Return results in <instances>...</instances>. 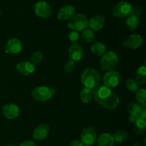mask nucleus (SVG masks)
Instances as JSON below:
<instances>
[{
    "label": "nucleus",
    "instance_id": "obj_16",
    "mask_svg": "<svg viewBox=\"0 0 146 146\" xmlns=\"http://www.w3.org/2000/svg\"><path fill=\"white\" fill-rule=\"evenodd\" d=\"M105 24V18L102 15L93 16L90 19H88V27L93 31H98L102 29Z\"/></svg>",
    "mask_w": 146,
    "mask_h": 146
},
{
    "label": "nucleus",
    "instance_id": "obj_20",
    "mask_svg": "<svg viewBox=\"0 0 146 146\" xmlns=\"http://www.w3.org/2000/svg\"><path fill=\"white\" fill-rule=\"evenodd\" d=\"M91 52L98 56H103L107 51L106 46L101 42H96L91 46Z\"/></svg>",
    "mask_w": 146,
    "mask_h": 146
},
{
    "label": "nucleus",
    "instance_id": "obj_19",
    "mask_svg": "<svg viewBox=\"0 0 146 146\" xmlns=\"http://www.w3.org/2000/svg\"><path fill=\"white\" fill-rule=\"evenodd\" d=\"M135 81L139 86H143L146 83V66H141L136 71Z\"/></svg>",
    "mask_w": 146,
    "mask_h": 146
},
{
    "label": "nucleus",
    "instance_id": "obj_36",
    "mask_svg": "<svg viewBox=\"0 0 146 146\" xmlns=\"http://www.w3.org/2000/svg\"><path fill=\"white\" fill-rule=\"evenodd\" d=\"M69 146H84L83 143H81V141H78V140H76V141H74L73 142H71L70 143Z\"/></svg>",
    "mask_w": 146,
    "mask_h": 146
},
{
    "label": "nucleus",
    "instance_id": "obj_24",
    "mask_svg": "<svg viewBox=\"0 0 146 146\" xmlns=\"http://www.w3.org/2000/svg\"><path fill=\"white\" fill-rule=\"evenodd\" d=\"M135 98L139 105L146 108V90L145 88L138 89L135 92Z\"/></svg>",
    "mask_w": 146,
    "mask_h": 146
},
{
    "label": "nucleus",
    "instance_id": "obj_35",
    "mask_svg": "<svg viewBox=\"0 0 146 146\" xmlns=\"http://www.w3.org/2000/svg\"><path fill=\"white\" fill-rule=\"evenodd\" d=\"M138 116L141 119H145L146 118V108H142V109L140 111Z\"/></svg>",
    "mask_w": 146,
    "mask_h": 146
},
{
    "label": "nucleus",
    "instance_id": "obj_27",
    "mask_svg": "<svg viewBox=\"0 0 146 146\" xmlns=\"http://www.w3.org/2000/svg\"><path fill=\"white\" fill-rule=\"evenodd\" d=\"M142 108H144V107H142L141 105H139L138 104H136V103L131 102L128 105L127 109H128V113L130 114H133V115H138V114H139L140 111L142 109Z\"/></svg>",
    "mask_w": 146,
    "mask_h": 146
},
{
    "label": "nucleus",
    "instance_id": "obj_10",
    "mask_svg": "<svg viewBox=\"0 0 146 146\" xmlns=\"http://www.w3.org/2000/svg\"><path fill=\"white\" fill-rule=\"evenodd\" d=\"M143 44V38L138 34H133L127 36L123 41V46L131 49H136L141 46Z\"/></svg>",
    "mask_w": 146,
    "mask_h": 146
},
{
    "label": "nucleus",
    "instance_id": "obj_1",
    "mask_svg": "<svg viewBox=\"0 0 146 146\" xmlns=\"http://www.w3.org/2000/svg\"><path fill=\"white\" fill-rule=\"evenodd\" d=\"M93 98L97 104L108 110L115 109L120 102L118 95L104 85L93 89Z\"/></svg>",
    "mask_w": 146,
    "mask_h": 146
},
{
    "label": "nucleus",
    "instance_id": "obj_32",
    "mask_svg": "<svg viewBox=\"0 0 146 146\" xmlns=\"http://www.w3.org/2000/svg\"><path fill=\"white\" fill-rule=\"evenodd\" d=\"M143 13V9L139 6H135L132 7V14L136 16V17H140Z\"/></svg>",
    "mask_w": 146,
    "mask_h": 146
},
{
    "label": "nucleus",
    "instance_id": "obj_13",
    "mask_svg": "<svg viewBox=\"0 0 146 146\" xmlns=\"http://www.w3.org/2000/svg\"><path fill=\"white\" fill-rule=\"evenodd\" d=\"M84 51L82 47L77 42L72 43L68 48V56L70 59L74 61H78L82 58Z\"/></svg>",
    "mask_w": 146,
    "mask_h": 146
},
{
    "label": "nucleus",
    "instance_id": "obj_7",
    "mask_svg": "<svg viewBox=\"0 0 146 146\" xmlns=\"http://www.w3.org/2000/svg\"><path fill=\"white\" fill-rule=\"evenodd\" d=\"M98 136L95 128L88 126L84 128L81 134V141L84 145H93L96 142Z\"/></svg>",
    "mask_w": 146,
    "mask_h": 146
},
{
    "label": "nucleus",
    "instance_id": "obj_6",
    "mask_svg": "<svg viewBox=\"0 0 146 146\" xmlns=\"http://www.w3.org/2000/svg\"><path fill=\"white\" fill-rule=\"evenodd\" d=\"M51 89L47 86H37L31 91V96L35 101L44 102L48 101L52 96Z\"/></svg>",
    "mask_w": 146,
    "mask_h": 146
},
{
    "label": "nucleus",
    "instance_id": "obj_3",
    "mask_svg": "<svg viewBox=\"0 0 146 146\" xmlns=\"http://www.w3.org/2000/svg\"><path fill=\"white\" fill-rule=\"evenodd\" d=\"M68 27L71 30L77 32L83 31L88 27V19L84 14H76L69 19Z\"/></svg>",
    "mask_w": 146,
    "mask_h": 146
},
{
    "label": "nucleus",
    "instance_id": "obj_31",
    "mask_svg": "<svg viewBox=\"0 0 146 146\" xmlns=\"http://www.w3.org/2000/svg\"><path fill=\"white\" fill-rule=\"evenodd\" d=\"M79 38V34L75 31H71L68 34V39L73 43H76Z\"/></svg>",
    "mask_w": 146,
    "mask_h": 146
},
{
    "label": "nucleus",
    "instance_id": "obj_34",
    "mask_svg": "<svg viewBox=\"0 0 146 146\" xmlns=\"http://www.w3.org/2000/svg\"><path fill=\"white\" fill-rule=\"evenodd\" d=\"M19 146H36V143L31 141H25L20 144Z\"/></svg>",
    "mask_w": 146,
    "mask_h": 146
},
{
    "label": "nucleus",
    "instance_id": "obj_37",
    "mask_svg": "<svg viewBox=\"0 0 146 146\" xmlns=\"http://www.w3.org/2000/svg\"><path fill=\"white\" fill-rule=\"evenodd\" d=\"M133 146H142V145H141V144L139 143H136L133 144Z\"/></svg>",
    "mask_w": 146,
    "mask_h": 146
},
{
    "label": "nucleus",
    "instance_id": "obj_4",
    "mask_svg": "<svg viewBox=\"0 0 146 146\" xmlns=\"http://www.w3.org/2000/svg\"><path fill=\"white\" fill-rule=\"evenodd\" d=\"M118 62V57L114 51H106L103 56H101L100 65L104 71H109L113 69Z\"/></svg>",
    "mask_w": 146,
    "mask_h": 146
},
{
    "label": "nucleus",
    "instance_id": "obj_38",
    "mask_svg": "<svg viewBox=\"0 0 146 146\" xmlns=\"http://www.w3.org/2000/svg\"><path fill=\"white\" fill-rule=\"evenodd\" d=\"M7 146H16V145H7Z\"/></svg>",
    "mask_w": 146,
    "mask_h": 146
},
{
    "label": "nucleus",
    "instance_id": "obj_12",
    "mask_svg": "<svg viewBox=\"0 0 146 146\" xmlns=\"http://www.w3.org/2000/svg\"><path fill=\"white\" fill-rule=\"evenodd\" d=\"M2 113L6 118L14 120L19 115V108L14 104H7L3 106Z\"/></svg>",
    "mask_w": 146,
    "mask_h": 146
},
{
    "label": "nucleus",
    "instance_id": "obj_2",
    "mask_svg": "<svg viewBox=\"0 0 146 146\" xmlns=\"http://www.w3.org/2000/svg\"><path fill=\"white\" fill-rule=\"evenodd\" d=\"M81 84L84 88L92 90L100 85L101 81V74L98 71L92 67L85 68L81 74Z\"/></svg>",
    "mask_w": 146,
    "mask_h": 146
},
{
    "label": "nucleus",
    "instance_id": "obj_11",
    "mask_svg": "<svg viewBox=\"0 0 146 146\" xmlns=\"http://www.w3.org/2000/svg\"><path fill=\"white\" fill-rule=\"evenodd\" d=\"M22 49V43L17 38H10L4 47V51L7 54H17Z\"/></svg>",
    "mask_w": 146,
    "mask_h": 146
},
{
    "label": "nucleus",
    "instance_id": "obj_14",
    "mask_svg": "<svg viewBox=\"0 0 146 146\" xmlns=\"http://www.w3.org/2000/svg\"><path fill=\"white\" fill-rule=\"evenodd\" d=\"M17 71L23 76H29L35 71V65L29 61L18 63L16 66Z\"/></svg>",
    "mask_w": 146,
    "mask_h": 146
},
{
    "label": "nucleus",
    "instance_id": "obj_21",
    "mask_svg": "<svg viewBox=\"0 0 146 146\" xmlns=\"http://www.w3.org/2000/svg\"><path fill=\"white\" fill-rule=\"evenodd\" d=\"M138 24H139V18L138 17L131 14L129 17H127L125 25L128 29L135 30V29H137Z\"/></svg>",
    "mask_w": 146,
    "mask_h": 146
},
{
    "label": "nucleus",
    "instance_id": "obj_25",
    "mask_svg": "<svg viewBox=\"0 0 146 146\" xmlns=\"http://www.w3.org/2000/svg\"><path fill=\"white\" fill-rule=\"evenodd\" d=\"M113 137L114 141L118 143H121L123 142H125L128 138V133L125 131L123 130H120L115 132L114 135H113Z\"/></svg>",
    "mask_w": 146,
    "mask_h": 146
},
{
    "label": "nucleus",
    "instance_id": "obj_8",
    "mask_svg": "<svg viewBox=\"0 0 146 146\" xmlns=\"http://www.w3.org/2000/svg\"><path fill=\"white\" fill-rule=\"evenodd\" d=\"M120 80H121V76L119 72L111 70L106 72V74L104 75L103 78V82L104 84V86L109 88H113L118 86L120 83Z\"/></svg>",
    "mask_w": 146,
    "mask_h": 146
},
{
    "label": "nucleus",
    "instance_id": "obj_18",
    "mask_svg": "<svg viewBox=\"0 0 146 146\" xmlns=\"http://www.w3.org/2000/svg\"><path fill=\"white\" fill-rule=\"evenodd\" d=\"M97 146H113L114 141L113 137L108 133H104L97 138Z\"/></svg>",
    "mask_w": 146,
    "mask_h": 146
},
{
    "label": "nucleus",
    "instance_id": "obj_33",
    "mask_svg": "<svg viewBox=\"0 0 146 146\" xmlns=\"http://www.w3.org/2000/svg\"><path fill=\"white\" fill-rule=\"evenodd\" d=\"M138 119H140L139 116L138 115H133V114H130V116L128 118V121H129L130 123H131L135 124L136 123V121H138Z\"/></svg>",
    "mask_w": 146,
    "mask_h": 146
},
{
    "label": "nucleus",
    "instance_id": "obj_29",
    "mask_svg": "<svg viewBox=\"0 0 146 146\" xmlns=\"http://www.w3.org/2000/svg\"><path fill=\"white\" fill-rule=\"evenodd\" d=\"M43 54L41 51H35L31 56V62L34 64H38L42 61Z\"/></svg>",
    "mask_w": 146,
    "mask_h": 146
},
{
    "label": "nucleus",
    "instance_id": "obj_28",
    "mask_svg": "<svg viewBox=\"0 0 146 146\" xmlns=\"http://www.w3.org/2000/svg\"><path fill=\"white\" fill-rule=\"evenodd\" d=\"M125 85H126V88L131 92H136L139 87V85L137 84L135 80L132 78H129L126 80Z\"/></svg>",
    "mask_w": 146,
    "mask_h": 146
},
{
    "label": "nucleus",
    "instance_id": "obj_26",
    "mask_svg": "<svg viewBox=\"0 0 146 146\" xmlns=\"http://www.w3.org/2000/svg\"><path fill=\"white\" fill-rule=\"evenodd\" d=\"M81 37L87 43L93 42L95 39V35L94 34V31L90 29L89 28L83 30L82 33H81Z\"/></svg>",
    "mask_w": 146,
    "mask_h": 146
},
{
    "label": "nucleus",
    "instance_id": "obj_23",
    "mask_svg": "<svg viewBox=\"0 0 146 146\" xmlns=\"http://www.w3.org/2000/svg\"><path fill=\"white\" fill-rule=\"evenodd\" d=\"M146 129V121L145 119H138L135 123L134 126V133L137 135H142Z\"/></svg>",
    "mask_w": 146,
    "mask_h": 146
},
{
    "label": "nucleus",
    "instance_id": "obj_39",
    "mask_svg": "<svg viewBox=\"0 0 146 146\" xmlns=\"http://www.w3.org/2000/svg\"><path fill=\"white\" fill-rule=\"evenodd\" d=\"M84 146H93V145H84Z\"/></svg>",
    "mask_w": 146,
    "mask_h": 146
},
{
    "label": "nucleus",
    "instance_id": "obj_30",
    "mask_svg": "<svg viewBox=\"0 0 146 146\" xmlns=\"http://www.w3.org/2000/svg\"><path fill=\"white\" fill-rule=\"evenodd\" d=\"M76 68V62L72 61V60L69 59L67 61V62L65 64L64 66V71L66 73H71Z\"/></svg>",
    "mask_w": 146,
    "mask_h": 146
},
{
    "label": "nucleus",
    "instance_id": "obj_17",
    "mask_svg": "<svg viewBox=\"0 0 146 146\" xmlns=\"http://www.w3.org/2000/svg\"><path fill=\"white\" fill-rule=\"evenodd\" d=\"M75 11V8L72 5H66L58 11V14H57V18L61 21L70 19L74 15Z\"/></svg>",
    "mask_w": 146,
    "mask_h": 146
},
{
    "label": "nucleus",
    "instance_id": "obj_15",
    "mask_svg": "<svg viewBox=\"0 0 146 146\" xmlns=\"http://www.w3.org/2000/svg\"><path fill=\"white\" fill-rule=\"evenodd\" d=\"M50 131V127L48 124L42 123L36 127L33 132V138L36 141H43L48 136Z\"/></svg>",
    "mask_w": 146,
    "mask_h": 146
},
{
    "label": "nucleus",
    "instance_id": "obj_22",
    "mask_svg": "<svg viewBox=\"0 0 146 146\" xmlns=\"http://www.w3.org/2000/svg\"><path fill=\"white\" fill-rule=\"evenodd\" d=\"M80 98L84 104H88L93 99V91L87 88H84L80 93Z\"/></svg>",
    "mask_w": 146,
    "mask_h": 146
},
{
    "label": "nucleus",
    "instance_id": "obj_9",
    "mask_svg": "<svg viewBox=\"0 0 146 146\" xmlns=\"http://www.w3.org/2000/svg\"><path fill=\"white\" fill-rule=\"evenodd\" d=\"M34 11L38 17L41 18H48L52 14L51 6L44 1H39L36 3L34 6Z\"/></svg>",
    "mask_w": 146,
    "mask_h": 146
},
{
    "label": "nucleus",
    "instance_id": "obj_5",
    "mask_svg": "<svg viewBox=\"0 0 146 146\" xmlns=\"http://www.w3.org/2000/svg\"><path fill=\"white\" fill-rule=\"evenodd\" d=\"M111 14L116 18H127L132 14V6L128 1H120L113 7Z\"/></svg>",
    "mask_w": 146,
    "mask_h": 146
}]
</instances>
